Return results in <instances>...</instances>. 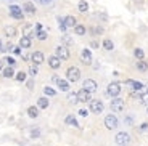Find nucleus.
<instances>
[{
    "label": "nucleus",
    "instance_id": "obj_20",
    "mask_svg": "<svg viewBox=\"0 0 148 146\" xmlns=\"http://www.w3.org/2000/svg\"><path fill=\"white\" fill-rule=\"evenodd\" d=\"M135 69L140 71V72H147L148 71V63L145 61V59H138V61L135 63Z\"/></svg>",
    "mask_w": 148,
    "mask_h": 146
},
{
    "label": "nucleus",
    "instance_id": "obj_13",
    "mask_svg": "<svg viewBox=\"0 0 148 146\" xmlns=\"http://www.w3.org/2000/svg\"><path fill=\"white\" fill-rule=\"evenodd\" d=\"M81 59L84 64H92V51L89 50V48H84V50L81 51Z\"/></svg>",
    "mask_w": 148,
    "mask_h": 146
},
{
    "label": "nucleus",
    "instance_id": "obj_27",
    "mask_svg": "<svg viewBox=\"0 0 148 146\" xmlns=\"http://www.w3.org/2000/svg\"><path fill=\"white\" fill-rule=\"evenodd\" d=\"M77 10L81 11V13H87V11H89V3H87L85 0H81L77 3Z\"/></svg>",
    "mask_w": 148,
    "mask_h": 146
},
{
    "label": "nucleus",
    "instance_id": "obj_29",
    "mask_svg": "<svg viewBox=\"0 0 148 146\" xmlns=\"http://www.w3.org/2000/svg\"><path fill=\"white\" fill-rule=\"evenodd\" d=\"M134 58L137 59H145V51L142 50V48H135V50H134Z\"/></svg>",
    "mask_w": 148,
    "mask_h": 146
},
{
    "label": "nucleus",
    "instance_id": "obj_30",
    "mask_svg": "<svg viewBox=\"0 0 148 146\" xmlns=\"http://www.w3.org/2000/svg\"><path fill=\"white\" fill-rule=\"evenodd\" d=\"M61 42H63L61 45H64V47H71V45H73V39H71L69 35H66V34L61 37Z\"/></svg>",
    "mask_w": 148,
    "mask_h": 146
},
{
    "label": "nucleus",
    "instance_id": "obj_33",
    "mask_svg": "<svg viewBox=\"0 0 148 146\" xmlns=\"http://www.w3.org/2000/svg\"><path fill=\"white\" fill-rule=\"evenodd\" d=\"M36 37L39 39V40L44 42V40H47V39H48V34L45 32V31H40V32H36Z\"/></svg>",
    "mask_w": 148,
    "mask_h": 146
},
{
    "label": "nucleus",
    "instance_id": "obj_35",
    "mask_svg": "<svg viewBox=\"0 0 148 146\" xmlns=\"http://www.w3.org/2000/svg\"><path fill=\"white\" fill-rule=\"evenodd\" d=\"M5 61H7V63H8V64H10V66H13V68H15V66H16V59L13 58V56H7V58H5Z\"/></svg>",
    "mask_w": 148,
    "mask_h": 146
},
{
    "label": "nucleus",
    "instance_id": "obj_24",
    "mask_svg": "<svg viewBox=\"0 0 148 146\" xmlns=\"http://www.w3.org/2000/svg\"><path fill=\"white\" fill-rule=\"evenodd\" d=\"M27 116H29L31 119H37V117H39V108H37V106H29V108H27Z\"/></svg>",
    "mask_w": 148,
    "mask_h": 146
},
{
    "label": "nucleus",
    "instance_id": "obj_25",
    "mask_svg": "<svg viewBox=\"0 0 148 146\" xmlns=\"http://www.w3.org/2000/svg\"><path fill=\"white\" fill-rule=\"evenodd\" d=\"M74 32H76V35H85L87 34V27L84 24H76L74 26Z\"/></svg>",
    "mask_w": 148,
    "mask_h": 146
},
{
    "label": "nucleus",
    "instance_id": "obj_39",
    "mask_svg": "<svg viewBox=\"0 0 148 146\" xmlns=\"http://www.w3.org/2000/svg\"><path fill=\"white\" fill-rule=\"evenodd\" d=\"M140 132H147L148 130V124L147 122H143V124H140V128H138Z\"/></svg>",
    "mask_w": 148,
    "mask_h": 146
},
{
    "label": "nucleus",
    "instance_id": "obj_5",
    "mask_svg": "<svg viewBox=\"0 0 148 146\" xmlns=\"http://www.w3.org/2000/svg\"><path fill=\"white\" fill-rule=\"evenodd\" d=\"M118 117L114 116V114H108V116H105V127L108 128V130H114V128H118Z\"/></svg>",
    "mask_w": 148,
    "mask_h": 146
},
{
    "label": "nucleus",
    "instance_id": "obj_42",
    "mask_svg": "<svg viewBox=\"0 0 148 146\" xmlns=\"http://www.w3.org/2000/svg\"><path fill=\"white\" fill-rule=\"evenodd\" d=\"M79 116L85 117V116H87V109H81V111H79Z\"/></svg>",
    "mask_w": 148,
    "mask_h": 146
},
{
    "label": "nucleus",
    "instance_id": "obj_32",
    "mask_svg": "<svg viewBox=\"0 0 148 146\" xmlns=\"http://www.w3.org/2000/svg\"><path fill=\"white\" fill-rule=\"evenodd\" d=\"M44 93H45L47 96H55V95H56V90H55L53 87H45V88H44Z\"/></svg>",
    "mask_w": 148,
    "mask_h": 146
},
{
    "label": "nucleus",
    "instance_id": "obj_2",
    "mask_svg": "<svg viewBox=\"0 0 148 146\" xmlns=\"http://www.w3.org/2000/svg\"><path fill=\"white\" fill-rule=\"evenodd\" d=\"M114 141H116L118 146H127L130 143V135L127 133V132H119V133H116Z\"/></svg>",
    "mask_w": 148,
    "mask_h": 146
},
{
    "label": "nucleus",
    "instance_id": "obj_31",
    "mask_svg": "<svg viewBox=\"0 0 148 146\" xmlns=\"http://www.w3.org/2000/svg\"><path fill=\"white\" fill-rule=\"evenodd\" d=\"M15 79H16L18 82H26L27 76H26V72H23V71H19L18 74H15Z\"/></svg>",
    "mask_w": 148,
    "mask_h": 146
},
{
    "label": "nucleus",
    "instance_id": "obj_9",
    "mask_svg": "<svg viewBox=\"0 0 148 146\" xmlns=\"http://www.w3.org/2000/svg\"><path fill=\"white\" fill-rule=\"evenodd\" d=\"M31 61H32V64H36V66L42 64V63L45 61V55H44V51H40V50L34 51L32 55H31Z\"/></svg>",
    "mask_w": 148,
    "mask_h": 146
},
{
    "label": "nucleus",
    "instance_id": "obj_40",
    "mask_svg": "<svg viewBox=\"0 0 148 146\" xmlns=\"http://www.w3.org/2000/svg\"><path fill=\"white\" fill-rule=\"evenodd\" d=\"M36 31H37V32L44 31V24H42V23H37V24H36Z\"/></svg>",
    "mask_w": 148,
    "mask_h": 146
},
{
    "label": "nucleus",
    "instance_id": "obj_21",
    "mask_svg": "<svg viewBox=\"0 0 148 146\" xmlns=\"http://www.w3.org/2000/svg\"><path fill=\"white\" fill-rule=\"evenodd\" d=\"M64 124H66V125H73V127L79 128V122H77V119H76V116H73V114L66 116V119H64Z\"/></svg>",
    "mask_w": 148,
    "mask_h": 146
},
{
    "label": "nucleus",
    "instance_id": "obj_37",
    "mask_svg": "<svg viewBox=\"0 0 148 146\" xmlns=\"http://www.w3.org/2000/svg\"><path fill=\"white\" fill-rule=\"evenodd\" d=\"M29 74H31V76H37V66L36 64H32V66H31V68H29Z\"/></svg>",
    "mask_w": 148,
    "mask_h": 146
},
{
    "label": "nucleus",
    "instance_id": "obj_34",
    "mask_svg": "<svg viewBox=\"0 0 148 146\" xmlns=\"http://www.w3.org/2000/svg\"><path fill=\"white\" fill-rule=\"evenodd\" d=\"M37 136H40V130H39V127H32L31 128V138H37Z\"/></svg>",
    "mask_w": 148,
    "mask_h": 146
},
{
    "label": "nucleus",
    "instance_id": "obj_4",
    "mask_svg": "<svg viewBox=\"0 0 148 146\" xmlns=\"http://www.w3.org/2000/svg\"><path fill=\"white\" fill-rule=\"evenodd\" d=\"M55 55L58 56L61 61H66V59H69V56H71V53H69V48L68 47H64V45H58V47L55 48Z\"/></svg>",
    "mask_w": 148,
    "mask_h": 146
},
{
    "label": "nucleus",
    "instance_id": "obj_45",
    "mask_svg": "<svg viewBox=\"0 0 148 146\" xmlns=\"http://www.w3.org/2000/svg\"><path fill=\"white\" fill-rule=\"evenodd\" d=\"M58 79H60L58 76H52V82H55V84H56V82H58Z\"/></svg>",
    "mask_w": 148,
    "mask_h": 146
},
{
    "label": "nucleus",
    "instance_id": "obj_48",
    "mask_svg": "<svg viewBox=\"0 0 148 146\" xmlns=\"http://www.w3.org/2000/svg\"><path fill=\"white\" fill-rule=\"evenodd\" d=\"M147 113H148V108H147Z\"/></svg>",
    "mask_w": 148,
    "mask_h": 146
},
{
    "label": "nucleus",
    "instance_id": "obj_17",
    "mask_svg": "<svg viewBox=\"0 0 148 146\" xmlns=\"http://www.w3.org/2000/svg\"><path fill=\"white\" fill-rule=\"evenodd\" d=\"M63 21H64V26H66L68 29H69V27L74 29V26L77 24V19L74 18V16H71V15H68L66 18H63Z\"/></svg>",
    "mask_w": 148,
    "mask_h": 146
},
{
    "label": "nucleus",
    "instance_id": "obj_11",
    "mask_svg": "<svg viewBox=\"0 0 148 146\" xmlns=\"http://www.w3.org/2000/svg\"><path fill=\"white\" fill-rule=\"evenodd\" d=\"M47 63H48V68H50V69H60V68H61V59L56 55H52L47 59Z\"/></svg>",
    "mask_w": 148,
    "mask_h": 146
},
{
    "label": "nucleus",
    "instance_id": "obj_36",
    "mask_svg": "<svg viewBox=\"0 0 148 146\" xmlns=\"http://www.w3.org/2000/svg\"><path fill=\"white\" fill-rule=\"evenodd\" d=\"M21 50H23V48L18 45V47H13V51H11V53H13V55H18V56H19V55H23V51H21Z\"/></svg>",
    "mask_w": 148,
    "mask_h": 146
},
{
    "label": "nucleus",
    "instance_id": "obj_26",
    "mask_svg": "<svg viewBox=\"0 0 148 146\" xmlns=\"http://www.w3.org/2000/svg\"><path fill=\"white\" fill-rule=\"evenodd\" d=\"M101 45H103V48L106 51H113V50H114V44H113V40H111V39H103Z\"/></svg>",
    "mask_w": 148,
    "mask_h": 146
},
{
    "label": "nucleus",
    "instance_id": "obj_14",
    "mask_svg": "<svg viewBox=\"0 0 148 146\" xmlns=\"http://www.w3.org/2000/svg\"><path fill=\"white\" fill-rule=\"evenodd\" d=\"M23 11L32 16V15L37 13V8H36V5H34L32 2H24V5H23Z\"/></svg>",
    "mask_w": 148,
    "mask_h": 146
},
{
    "label": "nucleus",
    "instance_id": "obj_15",
    "mask_svg": "<svg viewBox=\"0 0 148 146\" xmlns=\"http://www.w3.org/2000/svg\"><path fill=\"white\" fill-rule=\"evenodd\" d=\"M3 34L8 37V39H13V37H16V34H18V29H16L15 26H5Z\"/></svg>",
    "mask_w": 148,
    "mask_h": 146
},
{
    "label": "nucleus",
    "instance_id": "obj_46",
    "mask_svg": "<svg viewBox=\"0 0 148 146\" xmlns=\"http://www.w3.org/2000/svg\"><path fill=\"white\" fill-rule=\"evenodd\" d=\"M3 69V59H0V71Z\"/></svg>",
    "mask_w": 148,
    "mask_h": 146
},
{
    "label": "nucleus",
    "instance_id": "obj_22",
    "mask_svg": "<svg viewBox=\"0 0 148 146\" xmlns=\"http://www.w3.org/2000/svg\"><path fill=\"white\" fill-rule=\"evenodd\" d=\"M56 85H58V88H60L61 91H69V90H71V88H69V82L64 81V79H58Z\"/></svg>",
    "mask_w": 148,
    "mask_h": 146
},
{
    "label": "nucleus",
    "instance_id": "obj_44",
    "mask_svg": "<svg viewBox=\"0 0 148 146\" xmlns=\"http://www.w3.org/2000/svg\"><path fill=\"white\" fill-rule=\"evenodd\" d=\"M32 87H34V82H32V79H31V81H27V88L31 90Z\"/></svg>",
    "mask_w": 148,
    "mask_h": 146
},
{
    "label": "nucleus",
    "instance_id": "obj_1",
    "mask_svg": "<svg viewBox=\"0 0 148 146\" xmlns=\"http://www.w3.org/2000/svg\"><path fill=\"white\" fill-rule=\"evenodd\" d=\"M121 95V84L119 82H111L106 87V96H111V98H116V96Z\"/></svg>",
    "mask_w": 148,
    "mask_h": 146
},
{
    "label": "nucleus",
    "instance_id": "obj_43",
    "mask_svg": "<svg viewBox=\"0 0 148 146\" xmlns=\"http://www.w3.org/2000/svg\"><path fill=\"white\" fill-rule=\"evenodd\" d=\"M37 2H39V3H42V5H47V3H50L52 0H37Z\"/></svg>",
    "mask_w": 148,
    "mask_h": 146
},
{
    "label": "nucleus",
    "instance_id": "obj_47",
    "mask_svg": "<svg viewBox=\"0 0 148 146\" xmlns=\"http://www.w3.org/2000/svg\"><path fill=\"white\" fill-rule=\"evenodd\" d=\"M147 93H148V88H147Z\"/></svg>",
    "mask_w": 148,
    "mask_h": 146
},
{
    "label": "nucleus",
    "instance_id": "obj_3",
    "mask_svg": "<svg viewBox=\"0 0 148 146\" xmlns=\"http://www.w3.org/2000/svg\"><path fill=\"white\" fill-rule=\"evenodd\" d=\"M66 77H68V82H77L81 79V71H79V68H76V66L68 68Z\"/></svg>",
    "mask_w": 148,
    "mask_h": 146
},
{
    "label": "nucleus",
    "instance_id": "obj_16",
    "mask_svg": "<svg viewBox=\"0 0 148 146\" xmlns=\"http://www.w3.org/2000/svg\"><path fill=\"white\" fill-rule=\"evenodd\" d=\"M31 45H32V40H31L29 35H23L19 39V47L21 48H31Z\"/></svg>",
    "mask_w": 148,
    "mask_h": 146
},
{
    "label": "nucleus",
    "instance_id": "obj_6",
    "mask_svg": "<svg viewBox=\"0 0 148 146\" xmlns=\"http://www.w3.org/2000/svg\"><path fill=\"white\" fill-rule=\"evenodd\" d=\"M103 103L100 101V100H90L89 101V109H90V113H93V114H100V113H103Z\"/></svg>",
    "mask_w": 148,
    "mask_h": 146
},
{
    "label": "nucleus",
    "instance_id": "obj_18",
    "mask_svg": "<svg viewBox=\"0 0 148 146\" xmlns=\"http://www.w3.org/2000/svg\"><path fill=\"white\" fill-rule=\"evenodd\" d=\"M2 74H3L5 79H11V77H15V68L13 66H7L2 69Z\"/></svg>",
    "mask_w": 148,
    "mask_h": 146
},
{
    "label": "nucleus",
    "instance_id": "obj_8",
    "mask_svg": "<svg viewBox=\"0 0 148 146\" xmlns=\"http://www.w3.org/2000/svg\"><path fill=\"white\" fill-rule=\"evenodd\" d=\"M82 88L90 91V93H93V91H97V88H98V84H97L93 79H85V81L82 82Z\"/></svg>",
    "mask_w": 148,
    "mask_h": 146
},
{
    "label": "nucleus",
    "instance_id": "obj_28",
    "mask_svg": "<svg viewBox=\"0 0 148 146\" xmlns=\"http://www.w3.org/2000/svg\"><path fill=\"white\" fill-rule=\"evenodd\" d=\"M68 101L71 103V104H77V91H69L68 93Z\"/></svg>",
    "mask_w": 148,
    "mask_h": 146
},
{
    "label": "nucleus",
    "instance_id": "obj_7",
    "mask_svg": "<svg viewBox=\"0 0 148 146\" xmlns=\"http://www.w3.org/2000/svg\"><path fill=\"white\" fill-rule=\"evenodd\" d=\"M10 16L18 19V21H21V19L24 18V11H23V8L18 7V5H10Z\"/></svg>",
    "mask_w": 148,
    "mask_h": 146
},
{
    "label": "nucleus",
    "instance_id": "obj_19",
    "mask_svg": "<svg viewBox=\"0 0 148 146\" xmlns=\"http://www.w3.org/2000/svg\"><path fill=\"white\" fill-rule=\"evenodd\" d=\"M126 84L129 85L134 91H142V90H143V85H142L140 82H135V81H130V79H129V81H126Z\"/></svg>",
    "mask_w": 148,
    "mask_h": 146
},
{
    "label": "nucleus",
    "instance_id": "obj_41",
    "mask_svg": "<svg viewBox=\"0 0 148 146\" xmlns=\"http://www.w3.org/2000/svg\"><path fill=\"white\" fill-rule=\"evenodd\" d=\"M90 47H92V48H98V47H100V44H98V40H92V42H90Z\"/></svg>",
    "mask_w": 148,
    "mask_h": 146
},
{
    "label": "nucleus",
    "instance_id": "obj_23",
    "mask_svg": "<svg viewBox=\"0 0 148 146\" xmlns=\"http://www.w3.org/2000/svg\"><path fill=\"white\" fill-rule=\"evenodd\" d=\"M48 104H50V101H48V98H45V96H40V98L37 100V108H39V109H47Z\"/></svg>",
    "mask_w": 148,
    "mask_h": 146
},
{
    "label": "nucleus",
    "instance_id": "obj_38",
    "mask_svg": "<svg viewBox=\"0 0 148 146\" xmlns=\"http://www.w3.org/2000/svg\"><path fill=\"white\" fill-rule=\"evenodd\" d=\"M90 32L92 34H103V27H93Z\"/></svg>",
    "mask_w": 148,
    "mask_h": 146
},
{
    "label": "nucleus",
    "instance_id": "obj_12",
    "mask_svg": "<svg viewBox=\"0 0 148 146\" xmlns=\"http://www.w3.org/2000/svg\"><path fill=\"white\" fill-rule=\"evenodd\" d=\"M90 91L84 90V88H81V90L77 91V101L79 103H89L90 101Z\"/></svg>",
    "mask_w": 148,
    "mask_h": 146
},
{
    "label": "nucleus",
    "instance_id": "obj_10",
    "mask_svg": "<svg viewBox=\"0 0 148 146\" xmlns=\"http://www.w3.org/2000/svg\"><path fill=\"white\" fill-rule=\"evenodd\" d=\"M111 111H114V113H121V111H124V101H122L119 96H116V98H113V101H111Z\"/></svg>",
    "mask_w": 148,
    "mask_h": 146
}]
</instances>
